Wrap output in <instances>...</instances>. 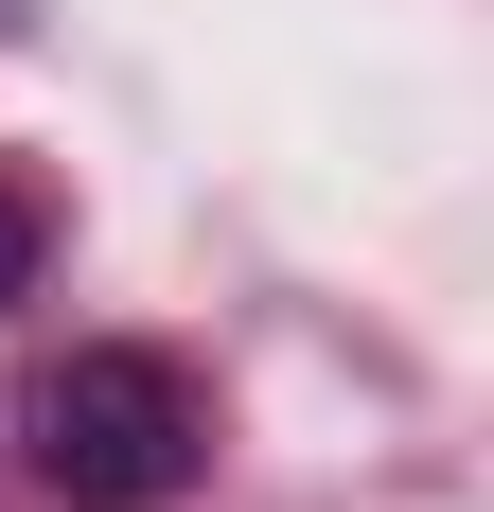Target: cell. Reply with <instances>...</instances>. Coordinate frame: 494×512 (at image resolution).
Masks as SVG:
<instances>
[{
	"mask_svg": "<svg viewBox=\"0 0 494 512\" xmlns=\"http://www.w3.org/2000/svg\"><path fill=\"white\" fill-rule=\"evenodd\" d=\"M18 460L71 512H159V495H195L212 424H195V389H177V354H53L36 389H18Z\"/></svg>",
	"mask_w": 494,
	"mask_h": 512,
	"instance_id": "6da1fadb",
	"label": "cell"
},
{
	"mask_svg": "<svg viewBox=\"0 0 494 512\" xmlns=\"http://www.w3.org/2000/svg\"><path fill=\"white\" fill-rule=\"evenodd\" d=\"M36 265H53V212H36V177L0 159V301H36Z\"/></svg>",
	"mask_w": 494,
	"mask_h": 512,
	"instance_id": "7a4b0ae2",
	"label": "cell"
},
{
	"mask_svg": "<svg viewBox=\"0 0 494 512\" xmlns=\"http://www.w3.org/2000/svg\"><path fill=\"white\" fill-rule=\"evenodd\" d=\"M18 18H36V0H0V36H18Z\"/></svg>",
	"mask_w": 494,
	"mask_h": 512,
	"instance_id": "3957f363",
	"label": "cell"
}]
</instances>
